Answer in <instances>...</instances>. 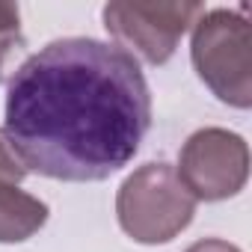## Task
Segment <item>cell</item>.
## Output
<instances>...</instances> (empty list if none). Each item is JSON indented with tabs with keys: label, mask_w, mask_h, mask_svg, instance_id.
I'll return each mask as SVG.
<instances>
[{
	"label": "cell",
	"mask_w": 252,
	"mask_h": 252,
	"mask_svg": "<svg viewBox=\"0 0 252 252\" xmlns=\"http://www.w3.org/2000/svg\"><path fill=\"white\" fill-rule=\"evenodd\" d=\"M149 128V80L116 45L57 39L9 77L3 134L27 172L74 184L104 181L134 160Z\"/></svg>",
	"instance_id": "1"
},
{
	"label": "cell",
	"mask_w": 252,
	"mask_h": 252,
	"mask_svg": "<svg viewBox=\"0 0 252 252\" xmlns=\"http://www.w3.org/2000/svg\"><path fill=\"white\" fill-rule=\"evenodd\" d=\"M199 80L228 107H252V33L243 9H205L190 27Z\"/></svg>",
	"instance_id": "2"
},
{
	"label": "cell",
	"mask_w": 252,
	"mask_h": 252,
	"mask_svg": "<svg viewBox=\"0 0 252 252\" xmlns=\"http://www.w3.org/2000/svg\"><path fill=\"white\" fill-rule=\"evenodd\" d=\"M196 214V199L181 184L175 166L152 160L137 166L116 193L122 231L137 243L158 246L178 237Z\"/></svg>",
	"instance_id": "3"
},
{
	"label": "cell",
	"mask_w": 252,
	"mask_h": 252,
	"mask_svg": "<svg viewBox=\"0 0 252 252\" xmlns=\"http://www.w3.org/2000/svg\"><path fill=\"white\" fill-rule=\"evenodd\" d=\"M205 12L202 3H131L113 0L101 9L104 30L119 51L137 63L163 65L172 60L181 36Z\"/></svg>",
	"instance_id": "4"
},
{
	"label": "cell",
	"mask_w": 252,
	"mask_h": 252,
	"mask_svg": "<svg viewBox=\"0 0 252 252\" xmlns=\"http://www.w3.org/2000/svg\"><path fill=\"white\" fill-rule=\"evenodd\" d=\"M175 172L196 202L231 199L246 187L249 146L228 128H202L181 146Z\"/></svg>",
	"instance_id": "5"
},
{
	"label": "cell",
	"mask_w": 252,
	"mask_h": 252,
	"mask_svg": "<svg viewBox=\"0 0 252 252\" xmlns=\"http://www.w3.org/2000/svg\"><path fill=\"white\" fill-rule=\"evenodd\" d=\"M51 217V208L21 190L18 184H0V243H24L30 240Z\"/></svg>",
	"instance_id": "6"
},
{
	"label": "cell",
	"mask_w": 252,
	"mask_h": 252,
	"mask_svg": "<svg viewBox=\"0 0 252 252\" xmlns=\"http://www.w3.org/2000/svg\"><path fill=\"white\" fill-rule=\"evenodd\" d=\"M24 48V33H21V9L15 3H0V83L12 77V63L15 54Z\"/></svg>",
	"instance_id": "7"
},
{
	"label": "cell",
	"mask_w": 252,
	"mask_h": 252,
	"mask_svg": "<svg viewBox=\"0 0 252 252\" xmlns=\"http://www.w3.org/2000/svg\"><path fill=\"white\" fill-rule=\"evenodd\" d=\"M27 178V169L24 163L18 160V155L12 152L6 134L0 131V184H21Z\"/></svg>",
	"instance_id": "8"
},
{
	"label": "cell",
	"mask_w": 252,
	"mask_h": 252,
	"mask_svg": "<svg viewBox=\"0 0 252 252\" xmlns=\"http://www.w3.org/2000/svg\"><path fill=\"white\" fill-rule=\"evenodd\" d=\"M184 252H243V249L228 243V240H222V237H202V240L190 243Z\"/></svg>",
	"instance_id": "9"
}]
</instances>
